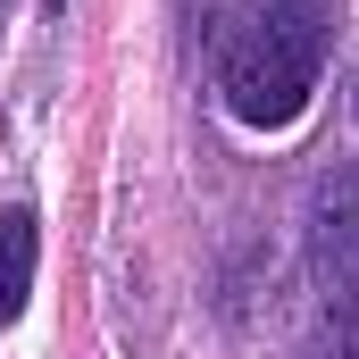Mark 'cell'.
I'll return each instance as SVG.
<instances>
[{"label": "cell", "mask_w": 359, "mask_h": 359, "mask_svg": "<svg viewBox=\"0 0 359 359\" xmlns=\"http://www.w3.org/2000/svg\"><path fill=\"white\" fill-rule=\"evenodd\" d=\"M343 0H234L217 34V92L251 134H284L326 76Z\"/></svg>", "instance_id": "1"}, {"label": "cell", "mask_w": 359, "mask_h": 359, "mask_svg": "<svg viewBox=\"0 0 359 359\" xmlns=\"http://www.w3.org/2000/svg\"><path fill=\"white\" fill-rule=\"evenodd\" d=\"M309 292L318 359H359V159L334 168L309 201Z\"/></svg>", "instance_id": "2"}, {"label": "cell", "mask_w": 359, "mask_h": 359, "mask_svg": "<svg viewBox=\"0 0 359 359\" xmlns=\"http://www.w3.org/2000/svg\"><path fill=\"white\" fill-rule=\"evenodd\" d=\"M34 251H42L34 209H0V326H17V309L34 292Z\"/></svg>", "instance_id": "3"}, {"label": "cell", "mask_w": 359, "mask_h": 359, "mask_svg": "<svg viewBox=\"0 0 359 359\" xmlns=\"http://www.w3.org/2000/svg\"><path fill=\"white\" fill-rule=\"evenodd\" d=\"M42 8H67V0H42Z\"/></svg>", "instance_id": "4"}, {"label": "cell", "mask_w": 359, "mask_h": 359, "mask_svg": "<svg viewBox=\"0 0 359 359\" xmlns=\"http://www.w3.org/2000/svg\"><path fill=\"white\" fill-rule=\"evenodd\" d=\"M0 17H8V0H0Z\"/></svg>", "instance_id": "5"}]
</instances>
